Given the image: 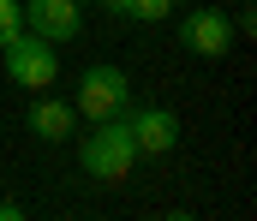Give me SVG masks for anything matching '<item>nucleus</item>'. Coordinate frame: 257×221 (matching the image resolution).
<instances>
[{
    "label": "nucleus",
    "mask_w": 257,
    "mask_h": 221,
    "mask_svg": "<svg viewBox=\"0 0 257 221\" xmlns=\"http://www.w3.org/2000/svg\"><path fill=\"white\" fill-rule=\"evenodd\" d=\"M78 167L96 179V185H126L132 167H138V144L120 120H102L84 144H78Z\"/></svg>",
    "instance_id": "obj_1"
},
{
    "label": "nucleus",
    "mask_w": 257,
    "mask_h": 221,
    "mask_svg": "<svg viewBox=\"0 0 257 221\" xmlns=\"http://www.w3.org/2000/svg\"><path fill=\"white\" fill-rule=\"evenodd\" d=\"M0 66H6V84L42 96V90H54V78H60V48L24 30V36H12V42L0 48Z\"/></svg>",
    "instance_id": "obj_2"
},
{
    "label": "nucleus",
    "mask_w": 257,
    "mask_h": 221,
    "mask_svg": "<svg viewBox=\"0 0 257 221\" xmlns=\"http://www.w3.org/2000/svg\"><path fill=\"white\" fill-rule=\"evenodd\" d=\"M78 120H90V126H102V120H120L132 108V78L120 66H84L78 72Z\"/></svg>",
    "instance_id": "obj_3"
},
{
    "label": "nucleus",
    "mask_w": 257,
    "mask_h": 221,
    "mask_svg": "<svg viewBox=\"0 0 257 221\" xmlns=\"http://www.w3.org/2000/svg\"><path fill=\"white\" fill-rule=\"evenodd\" d=\"M233 42H239V36H233V18H227L221 6H192V12L180 18V48L197 54V60H221Z\"/></svg>",
    "instance_id": "obj_4"
},
{
    "label": "nucleus",
    "mask_w": 257,
    "mask_h": 221,
    "mask_svg": "<svg viewBox=\"0 0 257 221\" xmlns=\"http://www.w3.org/2000/svg\"><path fill=\"white\" fill-rule=\"evenodd\" d=\"M120 126L132 132L138 155H168V149L180 144V120H174V108H162V102H132L126 114H120Z\"/></svg>",
    "instance_id": "obj_5"
},
{
    "label": "nucleus",
    "mask_w": 257,
    "mask_h": 221,
    "mask_svg": "<svg viewBox=\"0 0 257 221\" xmlns=\"http://www.w3.org/2000/svg\"><path fill=\"white\" fill-rule=\"evenodd\" d=\"M24 30L60 48V42H72L84 30V6L78 0H24Z\"/></svg>",
    "instance_id": "obj_6"
},
{
    "label": "nucleus",
    "mask_w": 257,
    "mask_h": 221,
    "mask_svg": "<svg viewBox=\"0 0 257 221\" xmlns=\"http://www.w3.org/2000/svg\"><path fill=\"white\" fill-rule=\"evenodd\" d=\"M30 132H36L42 144H66V138L78 132V108H72V102H54V96L42 90V96L30 102Z\"/></svg>",
    "instance_id": "obj_7"
},
{
    "label": "nucleus",
    "mask_w": 257,
    "mask_h": 221,
    "mask_svg": "<svg viewBox=\"0 0 257 221\" xmlns=\"http://www.w3.org/2000/svg\"><path fill=\"white\" fill-rule=\"evenodd\" d=\"M12 36H24V0H0V48Z\"/></svg>",
    "instance_id": "obj_8"
},
{
    "label": "nucleus",
    "mask_w": 257,
    "mask_h": 221,
    "mask_svg": "<svg viewBox=\"0 0 257 221\" xmlns=\"http://www.w3.org/2000/svg\"><path fill=\"white\" fill-rule=\"evenodd\" d=\"M174 12V0H126V18H138V24H162Z\"/></svg>",
    "instance_id": "obj_9"
},
{
    "label": "nucleus",
    "mask_w": 257,
    "mask_h": 221,
    "mask_svg": "<svg viewBox=\"0 0 257 221\" xmlns=\"http://www.w3.org/2000/svg\"><path fill=\"white\" fill-rule=\"evenodd\" d=\"M0 221H24V203H12V197H6V203H0Z\"/></svg>",
    "instance_id": "obj_10"
},
{
    "label": "nucleus",
    "mask_w": 257,
    "mask_h": 221,
    "mask_svg": "<svg viewBox=\"0 0 257 221\" xmlns=\"http://www.w3.org/2000/svg\"><path fill=\"white\" fill-rule=\"evenodd\" d=\"M78 6H96V0H78Z\"/></svg>",
    "instance_id": "obj_11"
}]
</instances>
